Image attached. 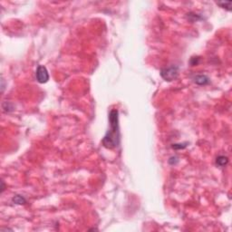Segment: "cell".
Here are the masks:
<instances>
[{"instance_id": "cell-1", "label": "cell", "mask_w": 232, "mask_h": 232, "mask_svg": "<svg viewBox=\"0 0 232 232\" xmlns=\"http://www.w3.org/2000/svg\"><path fill=\"white\" fill-rule=\"evenodd\" d=\"M119 114L118 111L114 109L110 112L109 122L110 129L102 139V144L108 149H113L120 144V129H119Z\"/></svg>"}, {"instance_id": "cell-3", "label": "cell", "mask_w": 232, "mask_h": 232, "mask_svg": "<svg viewBox=\"0 0 232 232\" xmlns=\"http://www.w3.org/2000/svg\"><path fill=\"white\" fill-rule=\"evenodd\" d=\"M36 80L40 83H46L49 80V74L47 72V69L44 66H39L35 72Z\"/></svg>"}, {"instance_id": "cell-4", "label": "cell", "mask_w": 232, "mask_h": 232, "mask_svg": "<svg viewBox=\"0 0 232 232\" xmlns=\"http://www.w3.org/2000/svg\"><path fill=\"white\" fill-rule=\"evenodd\" d=\"M194 82H195V83L199 84V85H206V84L210 83V79H209V77L207 75L198 74V75L195 76Z\"/></svg>"}, {"instance_id": "cell-5", "label": "cell", "mask_w": 232, "mask_h": 232, "mask_svg": "<svg viewBox=\"0 0 232 232\" xmlns=\"http://www.w3.org/2000/svg\"><path fill=\"white\" fill-rule=\"evenodd\" d=\"M229 163V159L226 156L220 155L216 159V164L218 167H225Z\"/></svg>"}, {"instance_id": "cell-7", "label": "cell", "mask_w": 232, "mask_h": 232, "mask_svg": "<svg viewBox=\"0 0 232 232\" xmlns=\"http://www.w3.org/2000/svg\"><path fill=\"white\" fill-rule=\"evenodd\" d=\"M2 108H3V111L6 112V113H10L12 111H14V105L12 102H4L3 104H2Z\"/></svg>"}, {"instance_id": "cell-2", "label": "cell", "mask_w": 232, "mask_h": 232, "mask_svg": "<svg viewBox=\"0 0 232 232\" xmlns=\"http://www.w3.org/2000/svg\"><path fill=\"white\" fill-rule=\"evenodd\" d=\"M161 75L162 77L167 81V82H171L173 80H175L178 75H179V68L175 66H171L165 67L162 68L161 71Z\"/></svg>"}, {"instance_id": "cell-9", "label": "cell", "mask_w": 232, "mask_h": 232, "mask_svg": "<svg viewBox=\"0 0 232 232\" xmlns=\"http://www.w3.org/2000/svg\"><path fill=\"white\" fill-rule=\"evenodd\" d=\"M186 144H188V143H180V144H173V145H172V148H173V149H176V150L184 149L185 147H187V145H186Z\"/></svg>"}, {"instance_id": "cell-8", "label": "cell", "mask_w": 232, "mask_h": 232, "mask_svg": "<svg viewBox=\"0 0 232 232\" xmlns=\"http://www.w3.org/2000/svg\"><path fill=\"white\" fill-rule=\"evenodd\" d=\"M217 5H218L220 7L222 8H226L228 10H231V1H228V2H217Z\"/></svg>"}, {"instance_id": "cell-6", "label": "cell", "mask_w": 232, "mask_h": 232, "mask_svg": "<svg viewBox=\"0 0 232 232\" xmlns=\"http://www.w3.org/2000/svg\"><path fill=\"white\" fill-rule=\"evenodd\" d=\"M13 203L17 204V205H22V204H26V199L24 196L22 195H16L12 198Z\"/></svg>"}]
</instances>
